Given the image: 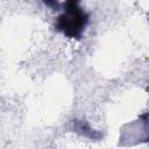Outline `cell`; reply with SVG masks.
<instances>
[{
  "mask_svg": "<svg viewBox=\"0 0 149 149\" xmlns=\"http://www.w3.org/2000/svg\"><path fill=\"white\" fill-rule=\"evenodd\" d=\"M72 130L77 134L87 137L90 140H100L102 137V134L95 129H93L90 123L86 120L83 119H74L72 120Z\"/></svg>",
  "mask_w": 149,
  "mask_h": 149,
  "instance_id": "obj_2",
  "label": "cell"
},
{
  "mask_svg": "<svg viewBox=\"0 0 149 149\" xmlns=\"http://www.w3.org/2000/svg\"><path fill=\"white\" fill-rule=\"evenodd\" d=\"M61 6L63 10L55 20V29L68 38H83L90 21L88 13L74 0L65 1Z\"/></svg>",
  "mask_w": 149,
  "mask_h": 149,
  "instance_id": "obj_1",
  "label": "cell"
}]
</instances>
